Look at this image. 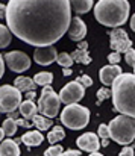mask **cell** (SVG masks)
Listing matches in <instances>:
<instances>
[{
    "label": "cell",
    "instance_id": "1",
    "mask_svg": "<svg viewBox=\"0 0 135 156\" xmlns=\"http://www.w3.org/2000/svg\"><path fill=\"white\" fill-rule=\"evenodd\" d=\"M6 23L12 35L37 49L53 46L68 32L71 6L68 0H11Z\"/></svg>",
    "mask_w": 135,
    "mask_h": 156
},
{
    "label": "cell",
    "instance_id": "2",
    "mask_svg": "<svg viewBox=\"0 0 135 156\" xmlns=\"http://www.w3.org/2000/svg\"><path fill=\"white\" fill-rule=\"evenodd\" d=\"M111 87L114 111L135 118V74L122 73Z\"/></svg>",
    "mask_w": 135,
    "mask_h": 156
},
{
    "label": "cell",
    "instance_id": "3",
    "mask_svg": "<svg viewBox=\"0 0 135 156\" xmlns=\"http://www.w3.org/2000/svg\"><path fill=\"white\" fill-rule=\"evenodd\" d=\"M129 11L128 0H100L94 6V17L100 24L117 29L128 21Z\"/></svg>",
    "mask_w": 135,
    "mask_h": 156
},
{
    "label": "cell",
    "instance_id": "4",
    "mask_svg": "<svg viewBox=\"0 0 135 156\" xmlns=\"http://www.w3.org/2000/svg\"><path fill=\"white\" fill-rule=\"evenodd\" d=\"M109 138L117 144L128 146L135 140V118L128 115H117L108 124Z\"/></svg>",
    "mask_w": 135,
    "mask_h": 156
},
{
    "label": "cell",
    "instance_id": "5",
    "mask_svg": "<svg viewBox=\"0 0 135 156\" xmlns=\"http://www.w3.org/2000/svg\"><path fill=\"white\" fill-rule=\"evenodd\" d=\"M90 115V109L85 106H81L78 103L67 105L61 112V121L65 127H68L71 130H81L88 124Z\"/></svg>",
    "mask_w": 135,
    "mask_h": 156
},
{
    "label": "cell",
    "instance_id": "6",
    "mask_svg": "<svg viewBox=\"0 0 135 156\" xmlns=\"http://www.w3.org/2000/svg\"><path fill=\"white\" fill-rule=\"evenodd\" d=\"M37 106L41 115H44L47 118H55L59 114V108H61L59 94H56L52 87H44Z\"/></svg>",
    "mask_w": 135,
    "mask_h": 156
},
{
    "label": "cell",
    "instance_id": "7",
    "mask_svg": "<svg viewBox=\"0 0 135 156\" xmlns=\"http://www.w3.org/2000/svg\"><path fill=\"white\" fill-rule=\"evenodd\" d=\"M21 97L23 94L14 85L0 87V114L15 112L21 105Z\"/></svg>",
    "mask_w": 135,
    "mask_h": 156
},
{
    "label": "cell",
    "instance_id": "8",
    "mask_svg": "<svg viewBox=\"0 0 135 156\" xmlns=\"http://www.w3.org/2000/svg\"><path fill=\"white\" fill-rule=\"evenodd\" d=\"M84 96H85V87L82 83H79L78 80H73V82L67 83L59 93L61 103L65 105L78 103L81 99H84Z\"/></svg>",
    "mask_w": 135,
    "mask_h": 156
},
{
    "label": "cell",
    "instance_id": "9",
    "mask_svg": "<svg viewBox=\"0 0 135 156\" xmlns=\"http://www.w3.org/2000/svg\"><path fill=\"white\" fill-rule=\"evenodd\" d=\"M3 59H5V64L8 65V68L15 73H23V71L29 70V67H31V58L20 50L6 53L3 56Z\"/></svg>",
    "mask_w": 135,
    "mask_h": 156
},
{
    "label": "cell",
    "instance_id": "10",
    "mask_svg": "<svg viewBox=\"0 0 135 156\" xmlns=\"http://www.w3.org/2000/svg\"><path fill=\"white\" fill-rule=\"evenodd\" d=\"M109 40H111V49L117 53H126L129 49H132V41L128 37L126 30L117 27L109 32Z\"/></svg>",
    "mask_w": 135,
    "mask_h": 156
},
{
    "label": "cell",
    "instance_id": "11",
    "mask_svg": "<svg viewBox=\"0 0 135 156\" xmlns=\"http://www.w3.org/2000/svg\"><path fill=\"white\" fill-rule=\"evenodd\" d=\"M76 144L78 147L82 150V152H90L94 153L97 152L102 146H100V141H99V135L93 133V132H87V133H82L78 140H76Z\"/></svg>",
    "mask_w": 135,
    "mask_h": 156
},
{
    "label": "cell",
    "instance_id": "12",
    "mask_svg": "<svg viewBox=\"0 0 135 156\" xmlns=\"http://www.w3.org/2000/svg\"><path fill=\"white\" fill-rule=\"evenodd\" d=\"M58 59V53L53 46H47V47H38L34 52V61L40 65H50Z\"/></svg>",
    "mask_w": 135,
    "mask_h": 156
},
{
    "label": "cell",
    "instance_id": "13",
    "mask_svg": "<svg viewBox=\"0 0 135 156\" xmlns=\"http://www.w3.org/2000/svg\"><path fill=\"white\" fill-rule=\"evenodd\" d=\"M85 35H87V24H85V21L81 20L79 17H73L71 23H70V27H68V38L71 41L81 43V41H84Z\"/></svg>",
    "mask_w": 135,
    "mask_h": 156
},
{
    "label": "cell",
    "instance_id": "14",
    "mask_svg": "<svg viewBox=\"0 0 135 156\" xmlns=\"http://www.w3.org/2000/svg\"><path fill=\"white\" fill-rule=\"evenodd\" d=\"M122 68L120 65H106V67H102L100 71H99V77H100V82L105 85V87H109L112 85V82L122 74Z\"/></svg>",
    "mask_w": 135,
    "mask_h": 156
},
{
    "label": "cell",
    "instance_id": "15",
    "mask_svg": "<svg viewBox=\"0 0 135 156\" xmlns=\"http://www.w3.org/2000/svg\"><path fill=\"white\" fill-rule=\"evenodd\" d=\"M71 59L75 62H79V64H84V65H88L91 62V56L88 53V43L87 41H81L78 44V49L71 53Z\"/></svg>",
    "mask_w": 135,
    "mask_h": 156
},
{
    "label": "cell",
    "instance_id": "16",
    "mask_svg": "<svg viewBox=\"0 0 135 156\" xmlns=\"http://www.w3.org/2000/svg\"><path fill=\"white\" fill-rule=\"evenodd\" d=\"M0 156H20V147L17 140H3L0 144Z\"/></svg>",
    "mask_w": 135,
    "mask_h": 156
},
{
    "label": "cell",
    "instance_id": "17",
    "mask_svg": "<svg viewBox=\"0 0 135 156\" xmlns=\"http://www.w3.org/2000/svg\"><path fill=\"white\" fill-rule=\"evenodd\" d=\"M43 140H44V136H43V133H41L40 130L26 132V133L21 135V138H20V141H21L23 144H26L27 147H37V146H40V144L43 143Z\"/></svg>",
    "mask_w": 135,
    "mask_h": 156
},
{
    "label": "cell",
    "instance_id": "18",
    "mask_svg": "<svg viewBox=\"0 0 135 156\" xmlns=\"http://www.w3.org/2000/svg\"><path fill=\"white\" fill-rule=\"evenodd\" d=\"M18 109H20L21 117L24 120H27V121H32V118L38 114V106L34 103V100H24V102H21Z\"/></svg>",
    "mask_w": 135,
    "mask_h": 156
},
{
    "label": "cell",
    "instance_id": "19",
    "mask_svg": "<svg viewBox=\"0 0 135 156\" xmlns=\"http://www.w3.org/2000/svg\"><path fill=\"white\" fill-rule=\"evenodd\" d=\"M14 87L20 91V93H27V91H35L37 83L34 82V79L26 77V76H18L14 80Z\"/></svg>",
    "mask_w": 135,
    "mask_h": 156
},
{
    "label": "cell",
    "instance_id": "20",
    "mask_svg": "<svg viewBox=\"0 0 135 156\" xmlns=\"http://www.w3.org/2000/svg\"><path fill=\"white\" fill-rule=\"evenodd\" d=\"M70 6H71V11L76 14H87L93 8V0H75V2H70Z\"/></svg>",
    "mask_w": 135,
    "mask_h": 156
},
{
    "label": "cell",
    "instance_id": "21",
    "mask_svg": "<svg viewBox=\"0 0 135 156\" xmlns=\"http://www.w3.org/2000/svg\"><path fill=\"white\" fill-rule=\"evenodd\" d=\"M32 123L35 124L37 130H40V132L49 130V129L52 127V120L44 117V115H41V114H37V115L32 118Z\"/></svg>",
    "mask_w": 135,
    "mask_h": 156
},
{
    "label": "cell",
    "instance_id": "22",
    "mask_svg": "<svg viewBox=\"0 0 135 156\" xmlns=\"http://www.w3.org/2000/svg\"><path fill=\"white\" fill-rule=\"evenodd\" d=\"M64 138H65V132H64V129H62L61 126H55V127H52L50 132H49V135H47L49 143L53 144V146H55L56 143L62 141Z\"/></svg>",
    "mask_w": 135,
    "mask_h": 156
},
{
    "label": "cell",
    "instance_id": "23",
    "mask_svg": "<svg viewBox=\"0 0 135 156\" xmlns=\"http://www.w3.org/2000/svg\"><path fill=\"white\" fill-rule=\"evenodd\" d=\"M34 82L37 83V87H50V83L53 82V74L50 71H43V73H37L34 76Z\"/></svg>",
    "mask_w": 135,
    "mask_h": 156
},
{
    "label": "cell",
    "instance_id": "24",
    "mask_svg": "<svg viewBox=\"0 0 135 156\" xmlns=\"http://www.w3.org/2000/svg\"><path fill=\"white\" fill-rule=\"evenodd\" d=\"M11 40H12V34L8 29V26L0 24V49L8 47L11 44Z\"/></svg>",
    "mask_w": 135,
    "mask_h": 156
},
{
    "label": "cell",
    "instance_id": "25",
    "mask_svg": "<svg viewBox=\"0 0 135 156\" xmlns=\"http://www.w3.org/2000/svg\"><path fill=\"white\" fill-rule=\"evenodd\" d=\"M17 121L15 120H12V118H6L5 121H3V126H2V129H3V132H5V135L6 136H12L15 132H17Z\"/></svg>",
    "mask_w": 135,
    "mask_h": 156
},
{
    "label": "cell",
    "instance_id": "26",
    "mask_svg": "<svg viewBox=\"0 0 135 156\" xmlns=\"http://www.w3.org/2000/svg\"><path fill=\"white\" fill-rule=\"evenodd\" d=\"M56 62L62 67V68H70L73 65V59H71V55H68L67 52H62V53H58V59Z\"/></svg>",
    "mask_w": 135,
    "mask_h": 156
},
{
    "label": "cell",
    "instance_id": "27",
    "mask_svg": "<svg viewBox=\"0 0 135 156\" xmlns=\"http://www.w3.org/2000/svg\"><path fill=\"white\" fill-rule=\"evenodd\" d=\"M108 97H111V91L106 90V87L100 88V90L97 91V105H100L103 100H106Z\"/></svg>",
    "mask_w": 135,
    "mask_h": 156
},
{
    "label": "cell",
    "instance_id": "28",
    "mask_svg": "<svg viewBox=\"0 0 135 156\" xmlns=\"http://www.w3.org/2000/svg\"><path fill=\"white\" fill-rule=\"evenodd\" d=\"M62 152H64V150H62V147L55 144V146H52V147H49V149L46 150L44 156H59Z\"/></svg>",
    "mask_w": 135,
    "mask_h": 156
},
{
    "label": "cell",
    "instance_id": "29",
    "mask_svg": "<svg viewBox=\"0 0 135 156\" xmlns=\"http://www.w3.org/2000/svg\"><path fill=\"white\" fill-rule=\"evenodd\" d=\"M125 59H126V64L128 65L135 67V50L134 49H129L128 52L125 53Z\"/></svg>",
    "mask_w": 135,
    "mask_h": 156
},
{
    "label": "cell",
    "instance_id": "30",
    "mask_svg": "<svg viewBox=\"0 0 135 156\" xmlns=\"http://www.w3.org/2000/svg\"><path fill=\"white\" fill-rule=\"evenodd\" d=\"M97 132H99L97 135H99L102 140H109V129H108V126H106V124H100Z\"/></svg>",
    "mask_w": 135,
    "mask_h": 156
},
{
    "label": "cell",
    "instance_id": "31",
    "mask_svg": "<svg viewBox=\"0 0 135 156\" xmlns=\"http://www.w3.org/2000/svg\"><path fill=\"white\" fill-rule=\"evenodd\" d=\"M76 80H78L79 83H82L84 87H91V85H93V79H91L90 76H87V74H81Z\"/></svg>",
    "mask_w": 135,
    "mask_h": 156
},
{
    "label": "cell",
    "instance_id": "32",
    "mask_svg": "<svg viewBox=\"0 0 135 156\" xmlns=\"http://www.w3.org/2000/svg\"><path fill=\"white\" fill-rule=\"evenodd\" d=\"M120 59H122L120 58V53H117V52H112L108 55V61L111 62V65H119Z\"/></svg>",
    "mask_w": 135,
    "mask_h": 156
},
{
    "label": "cell",
    "instance_id": "33",
    "mask_svg": "<svg viewBox=\"0 0 135 156\" xmlns=\"http://www.w3.org/2000/svg\"><path fill=\"white\" fill-rule=\"evenodd\" d=\"M119 156H134V146H131V147L129 146H125Z\"/></svg>",
    "mask_w": 135,
    "mask_h": 156
},
{
    "label": "cell",
    "instance_id": "34",
    "mask_svg": "<svg viewBox=\"0 0 135 156\" xmlns=\"http://www.w3.org/2000/svg\"><path fill=\"white\" fill-rule=\"evenodd\" d=\"M15 121H17V126H21V127H31L32 126V123L24 120V118H17Z\"/></svg>",
    "mask_w": 135,
    "mask_h": 156
},
{
    "label": "cell",
    "instance_id": "35",
    "mask_svg": "<svg viewBox=\"0 0 135 156\" xmlns=\"http://www.w3.org/2000/svg\"><path fill=\"white\" fill-rule=\"evenodd\" d=\"M59 156H81L79 150H67V152H62Z\"/></svg>",
    "mask_w": 135,
    "mask_h": 156
},
{
    "label": "cell",
    "instance_id": "36",
    "mask_svg": "<svg viewBox=\"0 0 135 156\" xmlns=\"http://www.w3.org/2000/svg\"><path fill=\"white\" fill-rule=\"evenodd\" d=\"M6 18V5L0 3V20Z\"/></svg>",
    "mask_w": 135,
    "mask_h": 156
},
{
    "label": "cell",
    "instance_id": "37",
    "mask_svg": "<svg viewBox=\"0 0 135 156\" xmlns=\"http://www.w3.org/2000/svg\"><path fill=\"white\" fill-rule=\"evenodd\" d=\"M5 73V59H3V55H0V79Z\"/></svg>",
    "mask_w": 135,
    "mask_h": 156
},
{
    "label": "cell",
    "instance_id": "38",
    "mask_svg": "<svg viewBox=\"0 0 135 156\" xmlns=\"http://www.w3.org/2000/svg\"><path fill=\"white\" fill-rule=\"evenodd\" d=\"M35 96H37L35 91H27V93H26V99H27V100H34Z\"/></svg>",
    "mask_w": 135,
    "mask_h": 156
},
{
    "label": "cell",
    "instance_id": "39",
    "mask_svg": "<svg viewBox=\"0 0 135 156\" xmlns=\"http://www.w3.org/2000/svg\"><path fill=\"white\" fill-rule=\"evenodd\" d=\"M71 73H73L71 68H64V70H62V74H64V76H70Z\"/></svg>",
    "mask_w": 135,
    "mask_h": 156
},
{
    "label": "cell",
    "instance_id": "40",
    "mask_svg": "<svg viewBox=\"0 0 135 156\" xmlns=\"http://www.w3.org/2000/svg\"><path fill=\"white\" fill-rule=\"evenodd\" d=\"M131 29H132V30L135 32V14L132 15V17H131Z\"/></svg>",
    "mask_w": 135,
    "mask_h": 156
},
{
    "label": "cell",
    "instance_id": "41",
    "mask_svg": "<svg viewBox=\"0 0 135 156\" xmlns=\"http://www.w3.org/2000/svg\"><path fill=\"white\" fill-rule=\"evenodd\" d=\"M108 144H109V140H102V141H100V146H102V147H106Z\"/></svg>",
    "mask_w": 135,
    "mask_h": 156
},
{
    "label": "cell",
    "instance_id": "42",
    "mask_svg": "<svg viewBox=\"0 0 135 156\" xmlns=\"http://www.w3.org/2000/svg\"><path fill=\"white\" fill-rule=\"evenodd\" d=\"M3 136H5V132H3V129L0 127V143L3 141Z\"/></svg>",
    "mask_w": 135,
    "mask_h": 156
},
{
    "label": "cell",
    "instance_id": "43",
    "mask_svg": "<svg viewBox=\"0 0 135 156\" xmlns=\"http://www.w3.org/2000/svg\"><path fill=\"white\" fill-rule=\"evenodd\" d=\"M90 156H103V155L99 153V152H94V153H90Z\"/></svg>",
    "mask_w": 135,
    "mask_h": 156
},
{
    "label": "cell",
    "instance_id": "44",
    "mask_svg": "<svg viewBox=\"0 0 135 156\" xmlns=\"http://www.w3.org/2000/svg\"><path fill=\"white\" fill-rule=\"evenodd\" d=\"M134 74H135V67H134Z\"/></svg>",
    "mask_w": 135,
    "mask_h": 156
}]
</instances>
